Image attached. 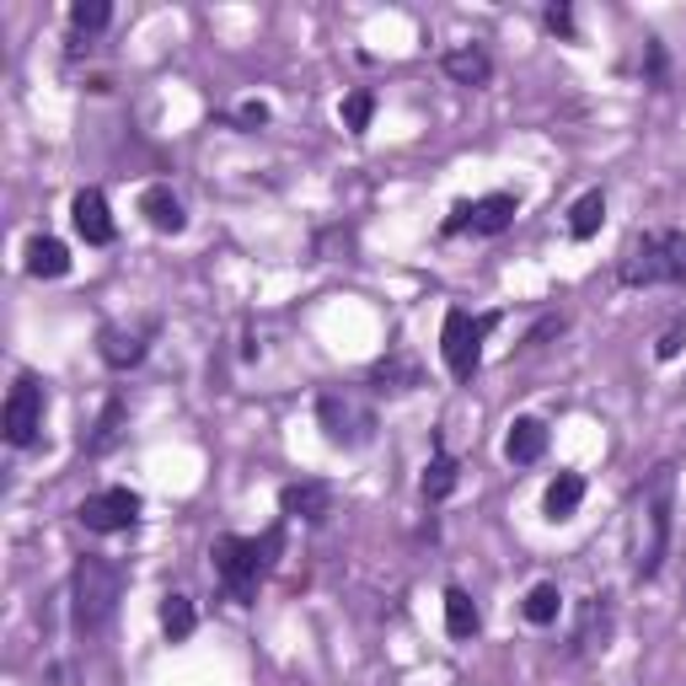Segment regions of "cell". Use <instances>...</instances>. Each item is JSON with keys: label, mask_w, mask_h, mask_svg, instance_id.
<instances>
[{"label": "cell", "mask_w": 686, "mask_h": 686, "mask_svg": "<svg viewBox=\"0 0 686 686\" xmlns=\"http://www.w3.org/2000/svg\"><path fill=\"white\" fill-rule=\"evenodd\" d=\"M123 601V574L119 564H108V558H76L70 568V622H76V633L81 639H97V633H108V622H113V611Z\"/></svg>", "instance_id": "cell-1"}, {"label": "cell", "mask_w": 686, "mask_h": 686, "mask_svg": "<svg viewBox=\"0 0 686 686\" xmlns=\"http://www.w3.org/2000/svg\"><path fill=\"white\" fill-rule=\"evenodd\" d=\"M280 542H284V531L274 525V531H263L258 542H247V536H220V542L209 547L215 574H220V585L231 590V601L237 606H252L258 579L274 568V558H280Z\"/></svg>", "instance_id": "cell-2"}, {"label": "cell", "mask_w": 686, "mask_h": 686, "mask_svg": "<svg viewBox=\"0 0 686 686\" xmlns=\"http://www.w3.org/2000/svg\"><path fill=\"white\" fill-rule=\"evenodd\" d=\"M617 280L628 290H654V284H682L686 280V231H644L633 237L622 263H617Z\"/></svg>", "instance_id": "cell-3"}, {"label": "cell", "mask_w": 686, "mask_h": 686, "mask_svg": "<svg viewBox=\"0 0 686 686\" xmlns=\"http://www.w3.org/2000/svg\"><path fill=\"white\" fill-rule=\"evenodd\" d=\"M671 515H676V467H654L644 483V553H639V579H654L665 553H671Z\"/></svg>", "instance_id": "cell-4"}, {"label": "cell", "mask_w": 686, "mask_h": 686, "mask_svg": "<svg viewBox=\"0 0 686 686\" xmlns=\"http://www.w3.org/2000/svg\"><path fill=\"white\" fill-rule=\"evenodd\" d=\"M499 317H467V312H445V333H440V355L450 364L456 381H472L483 364V338L493 333Z\"/></svg>", "instance_id": "cell-5"}, {"label": "cell", "mask_w": 686, "mask_h": 686, "mask_svg": "<svg viewBox=\"0 0 686 686\" xmlns=\"http://www.w3.org/2000/svg\"><path fill=\"white\" fill-rule=\"evenodd\" d=\"M317 424L327 429V440L333 445H364L375 435V413L355 398H344V392H323L317 398Z\"/></svg>", "instance_id": "cell-6"}, {"label": "cell", "mask_w": 686, "mask_h": 686, "mask_svg": "<svg viewBox=\"0 0 686 686\" xmlns=\"http://www.w3.org/2000/svg\"><path fill=\"white\" fill-rule=\"evenodd\" d=\"M76 515H81L86 531L113 536V531H129V525L140 521V493H134V488H102V493H86Z\"/></svg>", "instance_id": "cell-7"}, {"label": "cell", "mask_w": 686, "mask_h": 686, "mask_svg": "<svg viewBox=\"0 0 686 686\" xmlns=\"http://www.w3.org/2000/svg\"><path fill=\"white\" fill-rule=\"evenodd\" d=\"M0 429H6V440H11V445H33V440H39V429H43V386L33 381V375H22V381L11 386Z\"/></svg>", "instance_id": "cell-8"}, {"label": "cell", "mask_w": 686, "mask_h": 686, "mask_svg": "<svg viewBox=\"0 0 686 686\" xmlns=\"http://www.w3.org/2000/svg\"><path fill=\"white\" fill-rule=\"evenodd\" d=\"M510 220H515V194H488L478 204H456L450 220H445V237L467 231V226H472V237H499Z\"/></svg>", "instance_id": "cell-9"}, {"label": "cell", "mask_w": 686, "mask_h": 686, "mask_svg": "<svg viewBox=\"0 0 686 686\" xmlns=\"http://www.w3.org/2000/svg\"><path fill=\"white\" fill-rule=\"evenodd\" d=\"M70 220H76V231H81L91 247L113 242V215H108V199L97 194V188H81L76 204H70Z\"/></svg>", "instance_id": "cell-10"}, {"label": "cell", "mask_w": 686, "mask_h": 686, "mask_svg": "<svg viewBox=\"0 0 686 686\" xmlns=\"http://www.w3.org/2000/svg\"><path fill=\"white\" fill-rule=\"evenodd\" d=\"M140 215H145V220H151V231H162V237H177V231L188 226L183 199H177L166 183H151V188L140 194Z\"/></svg>", "instance_id": "cell-11"}, {"label": "cell", "mask_w": 686, "mask_h": 686, "mask_svg": "<svg viewBox=\"0 0 686 686\" xmlns=\"http://www.w3.org/2000/svg\"><path fill=\"white\" fill-rule=\"evenodd\" d=\"M280 510L284 515H295V521H327V510H333V488L327 483H290L280 493Z\"/></svg>", "instance_id": "cell-12"}, {"label": "cell", "mask_w": 686, "mask_h": 686, "mask_svg": "<svg viewBox=\"0 0 686 686\" xmlns=\"http://www.w3.org/2000/svg\"><path fill=\"white\" fill-rule=\"evenodd\" d=\"M440 65H445V76H450L456 86H488L493 81V59H488V48H478V43L450 48Z\"/></svg>", "instance_id": "cell-13"}, {"label": "cell", "mask_w": 686, "mask_h": 686, "mask_svg": "<svg viewBox=\"0 0 686 686\" xmlns=\"http://www.w3.org/2000/svg\"><path fill=\"white\" fill-rule=\"evenodd\" d=\"M542 450H547V424L542 418H515L510 435H504V456L515 467H531V461H542Z\"/></svg>", "instance_id": "cell-14"}, {"label": "cell", "mask_w": 686, "mask_h": 686, "mask_svg": "<svg viewBox=\"0 0 686 686\" xmlns=\"http://www.w3.org/2000/svg\"><path fill=\"white\" fill-rule=\"evenodd\" d=\"M28 274H33V280L70 274V247L59 242V237H33V242H28Z\"/></svg>", "instance_id": "cell-15"}, {"label": "cell", "mask_w": 686, "mask_h": 686, "mask_svg": "<svg viewBox=\"0 0 686 686\" xmlns=\"http://www.w3.org/2000/svg\"><path fill=\"white\" fill-rule=\"evenodd\" d=\"M370 386L375 392H413V386H424V370L407 360V355H392V360H381L370 370Z\"/></svg>", "instance_id": "cell-16"}, {"label": "cell", "mask_w": 686, "mask_h": 686, "mask_svg": "<svg viewBox=\"0 0 686 686\" xmlns=\"http://www.w3.org/2000/svg\"><path fill=\"white\" fill-rule=\"evenodd\" d=\"M579 499H585V478H579V472H558V478L547 483L542 510H547V521H568V515L579 510Z\"/></svg>", "instance_id": "cell-17"}, {"label": "cell", "mask_w": 686, "mask_h": 686, "mask_svg": "<svg viewBox=\"0 0 686 686\" xmlns=\"http://www.w3.org/2000/svg\"><path fill=\"white\" fill-rule=\"evenodd\" d=\"M102 360L113 370H129V364L145 360V333H123V327H102Z\"/></svg>", "instance_id": "cell-18"}, {"label": "cell", "mask_w": 686, "mask_h": 686, "mask_svg": "<svg viewBox=\"0 0 686 686\" xmlns=\"http://www.w3.org/2000/svg\"><path fill=\"white\" fill-rule=\"evenodd\" d=\"M601 220H606V194L590 188V194H579V204L568 209V237H574V242H590V237L601 231Z\"/></svg>", "instance_id": "cell-19"}, {"label": "cell", "mask_w": 686, "mask_h": 686, "mask_svg": "<svg viewBox=\"0 0 686 686\" xmlns=\"http://www.w3.org/2000/svg\"><path fill=\"white\" fill-rule=\"evenodd\" d=\"M606 622H611V601L606 596H590V601L579 606V628H574V654H585V649H596V633L606 639Z\"/></svg>", "instance_id": "cell-20"}, {"label": "cell", "mask_w": 686, "mask_h": 686, "mask_svg": "<svg viewBox=\"0 0 686 686\" xmlns=\"http://www.w3.org/2000/svg\"><path fill=\"white\" fill-rule=\"evenodd\" d=\"M194 628H199V611H194V601L172 590V596L162 601V633L172 639V644H183V639H194Z\"/></svg>", "instance_id": "cell-21"}, {"label": "cell", "mask_w": 686, "mask_h": 686, "mask_svg": "<svg viewBox=\"0 0 686 686\" xmlns=\"http://www.w3.org/2000/svg\"><path fill=\"white\" fill-rule=\"evenodd\" d=\"M445 628H450V639H472L478 633V606H472V596L467 590H445Z\"/></svg>", "instance_id": "cell-22"}, {"label": "cell", "mask_w": 686, "mask_h": 686, "mask_svg": "<svg viewBox=\"0 0 686 686\" xmlns=\"http://www.w3.org/2000/svg\"><path fill=\"white\" fill-rule=\"evenodd\" d=\"M525 622L531 628H553L558 622V611H564V596H558V585H536L531 596H525Z\"/></svg>", "instance_id": "cell-23"}, {"label": "cell", "mask_w": 686, "mask_h": 686, "mask_svg": "<svg viewBox=\"0 0 686 686\" xmlns=\"http://www.w3.org/2000/svg\"><path fill=\"white\" fill-rule=\"evenodd\" d=\"M123 435V398H108V407H102V418H97V435L86 440V450L91 456H102V450H113Z\"/></svg>", "instance_id": "cell-24"}, {"label": "cell", "mask_w": 686, "mask_h": 686, "mask_svg": "<svg viewBox=\"0 0 686 686\" xmlns=\"http://www.w3.org/2000/svg\"><path fill=\"white\" fill-rule=\"evenodd\" d=\"M456 478H461V467H456V456H435L429 467H424V478H418V488H424V499H445L450 488H456Z\"/></svg>", "instance_id": "cell-25"}, {"label": "cell", "mask_w": 686, "mask_h": 686, "mask_svg": "<svg viewBox=\"0 0 686 686\" xmlns=\"http://www.w3.org/2000/svg\"><path fill=\"white\" fill-rule=\"evenodd\" d=\"M108 17H113L108 0H76V6H70V28H76V33H102Z\"/></svg>", "instance_id": "cell-26"}, {"label": "cell", "mask_w": 686, "mask_h": 686, "mask_svg": "<svg viewBox=\"0 0 686 686\" xmlns=\"http://www.w3.org/2000/svg\"><path fill=\"white\" fill-rule=\"evenodd\" d=\"M338 113H344V129L364 134V129H370V119H375V97H370V91H349Z\"/></svg>", "instance_id": "cell-27"}, {"label": "cell", "mask_w": 686, "mask_h": 686, "mask_svg": "<svg viewBox=\"0 0 686 686\" xmlns=\"http://www.w3.org/2000/svg\"><path fill=\"white\" fill-rule=\"evenodd\" d=\"M553 333H564V317H547V323H536L531 333H525V349H542Z\"/></svg>", "instance_id": "cell-28"}, {"label": "cell", "mask_w": 686, "mask_h": 686, "mask_svg": "<svg viewBox=\"0 0 686 686\" xmlns=\"http://www.w3.org/2000/svg\"><path fill=\"white\" fill-rule=\"evenodd\" d=\"M547 28H553L558 39H574V11H568V6H547Z\"/></svg>", "instance_id": "cell-29"}, {"label": "cell", "mask_w": 686, "mask_h": 686, "mask_svg": "<svg viewBox=\"0 0 686 686\" xmlns=\"http://www.w3.org/2000/svg\"><path fill=\"white\" fill-rule=\"evenodd\" d=\"M682 344H686V333H682V327H671V333L654 344V360H676V355H682Z\"/></svg>", "instance_id": "cell-30"}, {"label": "cell", "mask_w": 686, "mask_h": 686, "mask_svg": "<svg viewBox=\"0 0 686 686\" xmlns=\"http://www.w3.org/2000/svg\"><path fill=\"white\" fill-rule=\"evenodd\" d=\"M237 119H242L247 129H263V123H269V108H263V102H242V113H237Z\"/></svg>", "instance_id": "cell-31"}]
</instances>
